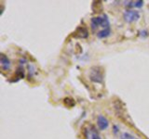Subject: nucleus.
<instances>
[{
	"mask_svg": "<svg viewBox=\"0 0 149 139\" xmlns=\"http://www.w3.org/2000/svg\"><path fill=\"white\" fill-rule=\"evenodd\" d=\"M91 29L94 31L96 30L98 27H104V29L106 28H110V22H109V19L107 17V15L104 14L102 16H98V17H93L91 20Z\"/></svg>",
	"mask_w": 149,
	"mask_h": 139,
	"instance_id": "nucleus-1",
	"label": "nucleus"
},
{
	"mask_svg": "<svg viewBox=\"0 0 149 139\" xmlns=\"http://www.w3.org/2000/svg\"><path fill=\"white\" fill-rule=\"evenodd\" d=\"M90 79L93 83H102L104 81V74L99 67H92L90 72Z\"/></svg>",
	"mask_w": 149,
	"mask_h": 139,
	"instance_id": "nucleus-2",
	"label": "nucleus"
},
{
	"mask_svg": "<svg viewBox=\"0 0 149 139\" xmlns=\"http://www.w3.org/2000/svg\"><path fill=\"white\" fill-rule=\"evenodd\" d=\"M123 19L128 23L135 22L140 19V13L137 10H127L123 14Z\"/></svg>",
	"mask_w": 149,
	"mask_h": 139,
	"instance_id": "nucleus-3",
	"label": "nucleus"
},
{
	"mask_svg": "<svg viewBox=\"0 0 149 139\" xmlns=\"http://www.w3.org/2000/svg\"><path fill=\"white\" fill-rule=\"evenodd\" d=\"M97 125L100 130L104 131L109 127V120L104 115H99L97 117Z\"/></svg>",
	"mask_w": 149,
	"mask_h": 139,
	"instance_id": "nucleus-4",
	"label": "nucleus"
},
{
	"mask_svg": "<svg viewBox=\"0 0 149 139\" xmlns=\"http://www.w3.org/2000/svg\"><path fill=\"white\" fill-rule=\"evenodd\" d=\"M0 64H1L2 71H8L11 66L10 60H9V58L5 54H1V57H0Z\"/></svg>",
	"mask_w": 149,
	"mask_h": 139,
	"instance_id": "nucleus-5",
	"label": "nucleus"
},
{
	"mask_svg": "<svg viewBox=\"0 0 149 139\" xmlns=\"http://www.w3.org/2000/svg\"><path fill=\"white\" fill-rule=\"evenodd\" d=\"M111 34V28H106V29H102L97 32V37L100 39L107 38Z\"/></svg>",
	"mask_w": 149,
	"mask_h": 139,
	"instance_id": "nucleus-6",
	"label": "nucleus"
},
{
	"mask_svg": "<svg viewBox=\"0 0 149 139\" xmlns=\"http://www.w3.org/2000/svg\"><path fill=\"white\" fill-rule=\"evenodd\" d=\"M90 139H101L99 133H97L94 127H91V133H90Z\"/></svg>",
	"mask_w": 149,
	"mask_h": 139,
	"instance_id": "nucleus-7",
	"label": "nucleus"
},
{
	"mask_svg": "<svg viewBox=\"0 0 149 139\" xmlns=\"http://www.w3.org/2000/svg\"><path fill=\"white\" fill-rule=\"evenodd\" d=\"M28 70H29V75H28V77L32 78L33 76H34V74L36 73V68L33 66V65H28Z\"/></svg>",
	"mask_w": 149,
	"mask_h": 139,
	"instance_id": "nucleus-8",
	"label": "nucleus"
},
{
	"mask_svg": "<svg viewBox=\"0 0 149 139\" xmlns=\"http://www.w3.org/2000/svg\"><path fill=\"white\" fill-rule=\"evenodd\" d=\"M120 139H135L132 134H130L129 133H123L121 134Z\"/></svg>",
	"mask_w": 149,
	"mask_h": 139,
	"instance_id": "nucleus-9",
	"label": "nucleus"
},
{
	"mask_svg": "<svg viewBox=\"0 0 149 139\" xmlns=\"http://www.w3.org/2000/svg\"><path fill=\"white\" fill-rule=\"evenodd\" d=\"M148 32L146 30H142V31H140L139 32V35L142 37V38H146V37L148 36Z\"/></svg>",
	"mask_w": 149,
	"mask_h": 139,
	"instance_id": "nucleus-10",
	"label": "nucleus"
},
{
	"mask_svg": "<svg viewBox=\"0 0 149 139\" xmlns=\"http://www.w3.org/2000/svg\"><path fill=\"white\" fill-rule=\"evenodd\" d=\"M143 6V1H142V0L134 1V7L135 8H142Z\"/></svg>",
	"mask_w": 149,
	"mask_h": 139,
	"instance_id": "nucleus-11",
	"label": "nucleus"
},
{
	"mask_svg": "<svg viewBox=\"0 0 149 139\" xmlns=\"http://www.w3.org/2000/svg\"><path fill=\"white\" fill-rule=\"evenodd\" d=\"M114 132H115V133H118V126H116V125H115V126H114Z\"/></svg>",
	"mask_w": 149,
	"mask_h": 139,
	"instance_id": "nucleus-12",
	"label": "nucleus"
},
{
	"mask_svg": "<svg viewBox=\"0 0 149 139\" xmlns=\"http://www.w3.org/2000/svg\"><path fill=\"white\" fill-rule=\"evenodd\" d=\"M135 139H136V138H135Z\"/></svg>",
	"mask_w": 149,
	"mask_h": 139,
	"instance_id": "nucleus-13",
	"label": "nucleus"
}]
</instances>
